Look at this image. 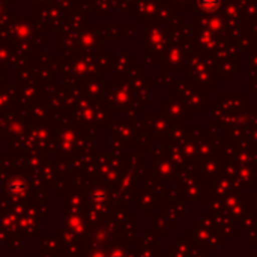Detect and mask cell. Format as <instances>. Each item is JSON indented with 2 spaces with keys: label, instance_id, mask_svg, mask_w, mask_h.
Wrapping results in <instances>:
<instances>
[{
  "label": "cell",
  "instance_id": "1",
  "mask_svg": "<svg viewBox=\"0 0 257 257\" xmlns=\"http://www.w3.org/2000/svg\"><path fill=\"white\" fill-rule=\"evenodd\" d=\"M220 6V0H200V8L206 12H212Z\"/></svg>",
  "mask_w": 257,
  "mask_h": 257
}]
</instances>
